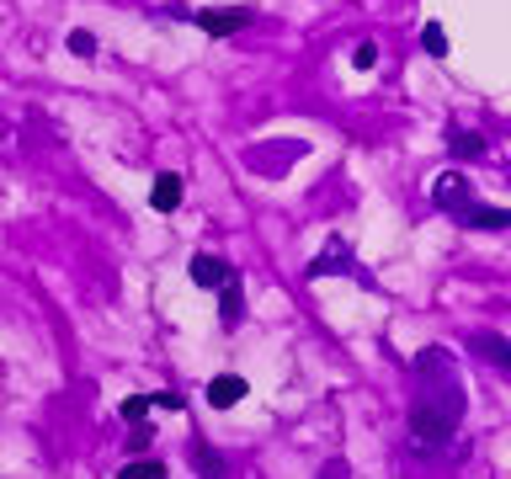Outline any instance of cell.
<instances>
[{"label": "cell", "mask_w": 511, "mask_h": 479, "mask_svg": "<svg viewBox=\"0 0 511 479\" xmlns=\"http://www.w3.org/2000/svg\"><path fill=\"white\" fill-rule=\"evenodd\" d=\"M421 48H427L432 59H443V53H448V32H443L437 21H427V27H421Z\"/></svg>", "instance_id": "obj_9"}, {"label": "cell", "mask_w": 511, "mask_h": 479, "mask_svg": "<svg viewBox=\"0 0 511 479\" xmlns=\"http://www.w3.org/2000/svg\"><path fill=\"white\" fill-rule=\"evenodd\" d=\"M320 479H347V464H331V469H325Z\"/></svg>", "instance_id": "obj_18"}, {"label": "cell", "mask_w": 511, "mask_h": 479, "mask_svg": "<svg viewBox=\"0 0 511 479\" xmlns=\"http://www.w3.org/2000/svg\"><path fill=\"white\" fill-rule=\"evenodd\" d=\"M352 64H357V69H373V64H379V48H373V43H363V48L352 53Z\"/></svg>", "instance_id": "obj_14"}, {"label": "cell", "mask_w": 511, "mask_h": 479, "mask_svg": "<svg viewBox=\"0 0 511 479\" xmlns=\"http://www.w3.org/2000/svg\"><path fill=\"white\" fill-rule=\"evenodd\" d=\"M69 53H75V59H91V53H96V37H91L85 27H75V32H69Z\"/></svg>", "instance_id": "obj_11"}, {"label": "cell", "mask_w": 511, "mask_h": 479, "mask_svg": "<svg viewBox=\"0 0 511 479\" xmlns=\"http://www.w3.org/2000/svg\"><path fill=\"white\" fill-rule=\"evenodd\" d=\"M453 149H459V155H480V149H485V144H480V139H475V133H459V139H453Z\"/></svg>", "instance_id": "obj_15"}, {"label": "cell", "mask_w": 511, "mask_h": 479, "mask_svg": "<svg viewBox=\"0 0 511 479\" xmlns=\"http://www.w3.org/2000/svg\"><path fill=\"white\" fill-rule=\"evenodd\" d=\"M144 411H149V400H123V421H144Z\"/></svg>", "instance_id": "obj_16"}, {"label": "cell", "mask_w": 511, "mask_h": 479, "mask_svg": "<svg viewBox=\"0 0 511 479\" xmlns=\"http://www.w3.org/2000/svg\"><path fill=\"white\" fill-rule=\"evenodd\" d=\"M149 203H155L160 213H171V208L181 203V176H171V171H165V176H155V187H149Z\"/></svg>", "instance_id": "obj_6"}, {"label": "cell", "mask_w": 511, "mask_h": 479, "mask_svg": "<svg viewBox=\"0 0 511 479\" xmlns=\"http://www.w3.org/2000/svg\"><path fill=\"white\" fill-rule=\"evenodd\" d=\"M432 197H437V208H459V213H464V208L475 203V187H469V181H464L459 171H448V176H443V181L432 187Z\"/></svg>", "instance_id": "obj_2"}, {"label": "cell", "mask_w": 511, "mask_h": 479, "mask_svg": "<svg viewBox=\"0 0 511 479\" xmlns=\"http://www.w3.org/2000/svg\"><path fill=\"white\" fill-rule=\"evenodd\" d=\"M197 27H203V32H213V37H224V32L251 27V11H197Z\"/></svg>", "instance_id": "obj_4"}, {"label": "cell", "mask_w": 511, "mask_h": 479, "mask_svg": "<svg viewBox=\"0 0 511 479\" xmlns=\"http://www.w3.org/2000/svg\"><path fill=\"white\" fill-rule=\"evenodd\" d=\"M192 464H197L203 475H219V453H208V448H192Z\"/></svg>", "instance_id": "obj_13"}, {"label": "cell", "mask_w": 511, "mask_h": 479, "mask_svg": "<svg viewBox=\"0 0 511 479\" xmlns=\"http://www.w3.org/2000/svg\"><path fill=\"white\" fill-rule=\"evenodd\" d=\"M464 224H475V229H501L511 219H507V208H480V203H469V208H464Z\"/></svg>", "instance_id": "obj_7"}, {"label": "cell", "mask_w": 511, "mask_h": 479, "mask_svg": "<svg viewBox=\"0 0 511 479\" xmlns=\"http://www.w3.org/2000/svg\"><path fill=\"white\" fill-rule=\"evenodd\" d=\"M240 395H245V379H235V373H224V379H213V384H208V405H213V411L240 405Z\"/></svg>", "instance_id": "obj_5"}, {"label": "cell", "mask_w": 511, "mask_h": 479, "mask_svg": "<svg viewBox=\"0 0 511 479\" xmlns=\"http://www.w3.org/2000/svg\"><path fill=\"white\" fill-rule=\"evenodd\" d=\"M229 277H235V267H229L224 256H208V251L192 256V283H197V288H224Z\"/></svg>", "instance_id": "obj_3"}, {"label": "cell", "mask_w": 511, "mask_h": 479, "mask_svg": "<svg viewBox=\"0 0 511 479\" xmlns=\"http://www.w3.org/2000/svg\"><path fill=\"white\" fill-rule=\"evenodd\" d=\"M240 315H245V299H240V277H229V283H224V325H240Z\"/></svg>", "instance_id": "obj_8"}, {"label": "cell", "mask_w": 511, "mask_h": 479, "mask_svg": "<svg viewBox=\"0 0 511 479\" xmlns=\"http://www.w3.org/2000/svg\"><path fill=\"white\" fill-rule=\"evenodd\" d=\"M437 384H427L421 395H416V411H411V432H416V443L421 448H443L453 432H459V416H464V395H459V379H453V363H448V352L443 347H432V352H421L416 357Z\"/></svg>", "instance_id": "obj_1"}, {"label": "cell", "mask_w": 511, "mask_h": 479, "mask_svg": "<svg viewBox=\"0 0 511 479\" xmlns=\"http://www.w3.org/2000/svg\"><path fill=\"white\" fill-rule=\"evenodd\" d=\"M149 405H160V411H181V395H155Z\"/></svg>", "instance_id": "obj_17"}, {"label": "cell", "mask_w": 511, "mask_h": 479, "mask_svg": "<svg viewBox=\"0 0 511 479\" xmlns=\"http://www.w3.org/2000/svg\"><path fill=\"white\" fill-rule=\"evenodd\" d=\"M480 347H485L491 363H507V341H501V336H480Z\"/></svg>", "instance_id": "obj_12"}, {"label": "cell", "mask_w": 511, "mask_h": 479, "mask_svg": "<svg viewBox=\"0 0 511 479\" xmlns=\"http://www.w3.org/2000/svg\"><path fill=\"white\" fill-rule=\"evenodd\" d=\"M117 479H165V464L139 459V464H123V475H117Z\"/></svg>", "instance_id": "obj_10"}]
</instances>
